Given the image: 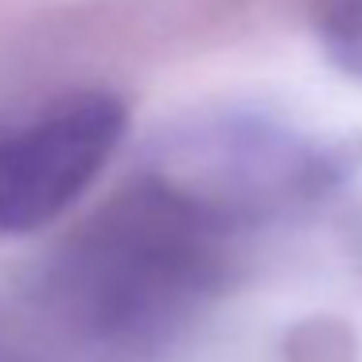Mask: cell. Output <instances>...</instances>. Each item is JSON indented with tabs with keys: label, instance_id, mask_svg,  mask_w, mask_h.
Wrapping results in <instances>:
<instances>
[{
	"label": "cell",
	"instance_id": "6da1fadb",
	"mask_svg": "<svg viewBox=\"0 0 362 362\" xmlns=\"http://www.w3.org/2000/svg\"><path fill=\"white\" fill-rule=\"evenodd\" d=\"M238 234L152 168L86 214L43 269V304L105 362H152L234 281Z\"/></svg>",
	"mask_w": 362,
	"mask_h": 362
},
{
	"label": "cell",
	"instance_id": "7a4b0ae2",
	"mask_svg": "<svg viewBox=\"0 0 362 362\" xmlns=\"http://www.w3.org/2000/svg\"><path fill=\"white\" fill-rule=\"evenodd\" d=\"M152 172L187 191L234 234L284 222L327 203L346 175V160L261 113H211L164 136Z\"/></svg>",
	"mask_w": 362,
	"mask_h": 362
},
{
	"label": "cell",
	"instance_id": "3957f363",
	"mask_svg": "<svg viewBox=\"0 0 362 362\" xmlns=\"http://www.w3.org/2000/svg\"><path fill=\"white\" fill-rule=\"evenodd\" d=\"M129 110L110 90H71L0 121V238L47 230L117 156Z\"/></svg>",
	"mask_w": 362,
	"mask_h": 362
},
{
	"label": "cell",
	"instance_id": "277c9868",
	"mask_svg": "<svg viewBox=\"0 0 362 362\" xmlns=\"http://www.w3.org/2000/svg\"><path fill=\"white\" fill-rule=\"evenodd\" d=\"M284 362H362L358 335L335 315H312L284 331Z\"/></svg>",
	"mask_w": 362,
	"mask_h": 362
},
{
	"label": "cell",
	"instance_id": "5b68a950",
	"mask_svg": "<svg viewBox=\"0 0 362 362\" xmlns=\"http://www.w3.org/2000/svg\"><path fill=\"white\" fill-rule=\"evenodd\" d=\"M320 35L327 55L351 78L362 82V0H327L320 20Z\"/></svg>",
	"mask_w": 362,
	"mask_h": 362
},
{
	"label": "cell",
	"instance_id": "8992f818",
	"mask_svg": "<svg viewBox=\"0 0 362 362\" xmlns=\"http://www.w3.org/2000/svg\"><path fill=\"white\" fill-rule=\"evenodd\" d=\"M0 362H32L20 346H12L8 339H0Z\"/></svg>",
	"mask_w": 362,
	"mask_h": 362
},
{
	"label": "cell",
	"instance_id": "52a82bcc",
	"mask_svg": "<svg viewBox=\"0 0 362 362\" xmlns=\"http://www.w3.org/2000/svg\"><path fill=\"white\" fill-rule=\"evenodd\" d=\"M354 253H358V261H362V226H358V238H354Z\"/></svg>",
	"mask_w": 362,
	"mask_h": 362
}]
</instances>
